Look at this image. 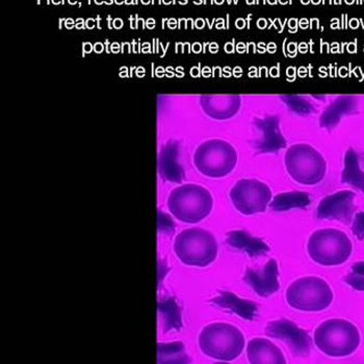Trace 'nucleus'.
<instances>
[{
	"instance_id": "obj_13",
	"label": "nucleus",
	"mask_w": 364,
	"mask_h": 364,
	"mask_svg": "<svg viewBox=\"0 0 364 364\" xmlns=\"http://www.w3.org/2000/svg\"><path fill=\"white\" fill-rule=\"evenodd\" d=\"M255 125L262 132V138L254 145L258 154H277L287 147V140L281 134L279 118L277 116H269L256 120Z\"/></svg>"
},
{
	"instance_id": "obj_12",
	"label": "nucleus",
	"mask_w": 364,
	"mask_h": 364,
	"mask_svg": "<svg viewBox=\"0 0 364 364\" xmlns=\"http://www.w3.org/2000/svg\"><path fill=\"white\" fill-rule=\"evenodd\" d=\"M279 269L275 259H269L262 269H247L244 281L262 298H269L280 289Z\"/></svg>"
},
{
	"instance_id": "obj_5",
	"label": "nucleus",
	"mask_w": 364,
	"mask_h": 364,
	"mask_svg": "<svg viewBox=\"0 0 364 364\" xmlns=\"http://www.w3.org/2000/svg\"><path fill=\"white\" fill-rule=\"evenodd\" d=\"M213 204L210 193L196 184H184L175 188L168 200L172 215L179 221L190 224L205 219L213 210Z\"/></svg>"
},
{
	"instance_id": "obj_18",
	"label": "nucleus",
	"mask_w": 364,
	"mask_h": 364,
	"mask_svg": "<svg viewBox=\"0 0 364 364\" xmlns=\"http://www.w3.org/2000/svg\"><path fill=\"white\" fill-rule=\"evenodd\" d=\"M227 242L232 248L244 251L250 257H260L269 252V247L260 238L254 237L245 231H232L227 235Z\"/></svg>"
},
{
	"instance_id": "obj_17",
	"label": "nucleus",
	"mask_w": 364,
	"mask_h": 364,
	"mask_svg": "<svg viewBox=\"0 0 364 364\" xmlns=\"http://www.w3.org/2000/svg\"><path fill=\"white\" fill-rule=\"evenodd\" d=\"M211 302L221 309H229L230 311L235 312L245 320L253 321L257 318V304L253 301L240 299L235 294L221 291L220 296L213 299Z\"/></svg>"
},
{
	"instance_id": "obj_10",
	"label": "nucleus",
	"mask_w": 364,
	"mask_h": 364,
	"mask_svg": "<svg viewBox=\"0 0 364 364\" xmlns=\"http://www.w3.org/2000/svg\"><path fill=\"white\" fill-rule=\"evenodd\" d=\"M266 334L272 338L284 341L294 357H307L311 352L312 339L309 332L287 318L269 323Z\"/></svg>"
},
{
	"instance_id": "obj_21",
	"label": "nucleus",
	"mask_w": 364,
	"mask_h": 364,
	"mask_svg": "<svg viewBox=\"0 0 364 364\" xmlns=\"http://www.w3.org/2000/svg\"><path fill=\"white\" fill-rule=\"evenodd\" d=\"M163 310L164 314L166 318V325H167V330L168 329H179L181 327V312H179L178 306L174 300H168L161 307Z\"/></svg>"
},
{
	"instance_id": "obj_8",
	"label": "nucleus",
	"mask_w": 364,
	"mask_h": 364,
	"mask_svg": "<svg viewBox=\"0 0 364 364\" xmlns=\"http://www.w3.org/2000/svg\"><path fill=\"white\" fill-rule=\"evenodd\" d=\"M199 172L211 178H221L232 172L237 163L235 148L221 140L205 141L198 148L194 156Z\"/></svg>"
},
{
	"instance_id": "obj_19",
	"label": "nucleus",
	"mask_w": 364,
	"mask_h": 364,
	"mask_svg": "<svg viewBox=\"0 0 364 364\" xmlns=\"http://www.w3.org/2000/svg\"><path fill=\"white\" fill-rule=\"evenodd\" d=\"M341 182L364 193V172L360 168L359 155L352 148L346 152L345 168L341 174Z\"/></svg>"
},
{
	"instance_id": "obj_1",
	"label": "nucleus",
	"mask_w": 364,
	"mask_h": 364,
	"mask_svg": "<svg viewBox=\"0 0 364 364\" xmlns=\"http://www.w3.org/2000/svg\"><path fill=\"white\" fill-rule=\"evenodd\" d=\"M199 348L210 358L221 361H232L240 356L246 345V339L238 328L230 323H213L200 332Z\"/></svg>"
},
{
	"instance_id": "obj_14",
	"label": "nucleus",
	"mask_w": 364,
	"mask_h": 364,
	"mask_svg": "<svg viewBox=\"0 0 364 364\" xmlns=\"http://www.w3.org/2000/svg\"><path fill=\"white\" fill-rule=\"evenodd\" d=\"M247 357L252 364H283L287 363L282 350L266 338H253L247 346Z\"/></svg>"
},
{
	"instance_id": "obj_3",
	"label": "nucleus",
	"mask_w": 364,
	"mask_h": 364,
	"mask_svg": "<svg viewBox=\"0 0 364 364\" xmlns=\"http://www.w3.org/2000/svg\"><path fill=\"white\" fill-rule=\"evenodd\" d=\"M174 252L186 266L205 267L215 262L219 247L210 231L191 228L182 231L175 238Z\"/></svg>"
},
{
	"instance_id": "obj_7",
	"label": "nucleus",
	"mask_w": 364,
	"mask_h": 364,
	"mask_svg": "<svg viewBox=\"0 0 364 364\" xmlns=\"http://www.w3.org/2000/svg\"><path fill=\"white\" fill-rule=\"evenodd\" d=\"M333 296L329 284L314 276L294 280L287 291V304L301 311H323L333 302Z\"/></svg>"
},
{
	"instance_id": "obj_22",
	"label": "nucleus",
	"mask_w": 364,
	"mask_h": 364,
	"mask_svg": "<svg viewBox=\"0 0 364 364\" xmlns=\"http://www.w3.org/2000/svg\"><path fill=\"white\" fill-rule=\"evenodd\" d=\"M346 283L355 291H364V262H356L346 276Z\"/></svg>"
},
{
	"instance_id": "obj_15",
	"label": "nucleus",
	"mask_w": 364,
	"mask_h": 364,
	"mask_svg": "<svg viewBox=\"0 0 364 364\" xmlns=\"http://www.w3.org/2000/svg\"><path fill=\"white\" fill-rule=\"evenodd\" d=\"M204 111L211 118L224 120L235 116L240 107L238 96H206L202 97Z\"/></svg>"
},
{
	"instance_id": "obj_2",
	"label": "nucleus",
	"mask_w": 364,
	"mask_h": 364,
	"mask_svg": "<svg viewBox=\"0 0 364 364\" xmlns=\"http://www.w3.org/2000/svg\"><path fill=\"white\" fill-rule=\"evenodd\" d=\"M359 330L354 323L343 318L325 321L314 332L316 348L329 357H347L360 345Z\"/></svg>"
},
{
	"instance_id": "obj_4",
	"label": "nucleus",
	"mask_w": 364,
	"mask_h": 364,
	"mask_svg": "<svg viewBox=\"0 0 364 364\" xmlns=\"http://www.w3.org/2000/svg\"><path fill=\"white\" fill-rule=\"evenodd\" d=\"M307 251L310 258L323 267L345 264L353 251L352 242L343 231L337 229H320L310 235Z\"/></svg>"
},
{
	"instance_id": "obj_11",
	"label": "nucleus",
	"mask_w": 364,
	"mask_h": 364,
	"mask_svg": "<svg viewBox=\"0 0 364 364\" xmlns=\"http://www.w3.org/2000/svg\"><path fill=\"white\" fill-rule=\"evenodd\" d=\"M356 194L352 191H341L336 194L323 198L316 210V217L320 220H336L348 225L354 215V200Z\"/></svg>"
},
{
	"instance_id": "obj_6",
	"label": "nucleus",
	"mask_w": 364,
	"mask_h": 364,
	"mask_svg": "<svg viewBox=\"0 0 364 364\" xmlns=\"http://www.w3.org/2000/svg\"><path fill=\"white\" fill-rule=\"evenodd\" d=\"M284 163L289 176L304 186L320 183L327 171L323 155L307 144H296L287 149Z\"/></svg>"
},
{
	"instance_id": "obj_20",
	"label": "nucleus",
	"mask_w": 364,
	"mask_h": 364,
	"mask_svg": "<svg viewBox=\"0 0 364 364\" xmlns=\"http://www.w3.org/2000/svg\"><path fill=\"white\" fill-rule=\"evenodd\" d=\"M311 203L309 194L304 192L282 193L274 198L269 208L274 211H287L294 208H305Z\"/></svg>"
},
{
	"instance_id": "obj_23",
	"label": "nucleus",
	"mask_w": 364,
	"mask_h": 364,
	"mask_svg": "<svg viewBox=\"0 0 364 364\" xmlns=\"http://www.w3.org/2000/svg\"><path fill=\"white\" fill-rule=\"evenodd\" d=\"M281 98L287 103V107L296 114H307L314 112V107L304 98L294 95H285Z\"/></svg>"
},
{
	"instance_id": "obj_24",
	"label": "nucleus",
	"mask_w": 364,
	"mask_h": 364,
	"mask_svg": "<svg viewBox=\"0 0 364 364\" xmlns=\"http://www.w3.org/2000/svg\"><path fill=\"white\" fill-rule=\"evenodd\" d=\"M352 232L359 240H364V211L355 215L352 224Z\"/></svg>"
},
{
	"instance_id": "obj_9",
	"label": "nucleus",
	"mask_w": 364,
	"mask_h": 364,
	"mask_svg": "<svg viewBox=\"0 0 364 364\" xmlns=\"http://www.w3.org/2000/svg\"><path fill=\"white\" fill-rule=\"evenodd\" d=\"M231 201L245 215L264 213L272 200V191L264 182L256 179L237 181L230 192Z\"/></svg>"
},
{
	"instance_id": "obj_16",
	"label": "nucleus",
	"mask_w": 364,
	"mask_h": 364,
	"mask_svg": "<svg viewBox=\"0 0 364 364\" xmlns=\"http://www.w3.org/2000/svg\"><path fill=\"white\" fill-rule=\"evenodd\" d=\"M357 109V98L355 96H341L336 99L323 112L320 119L321 127L331 130L337 127L341 118L354 114Z\"/></svg>"
}]
</instances>
